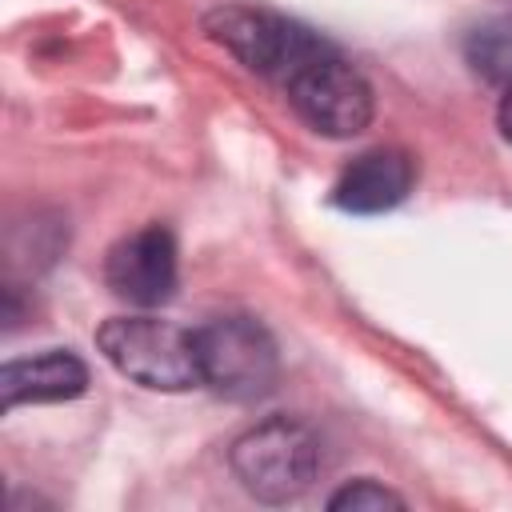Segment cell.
I'll use <instances>...</instances> for the list:
<instances>
[{
  "instance_id": "8fae6325",
  "label": "cell",
  "mask_w": 512,
  "mask_h": 512,
  "mask_svg": "<svg viewBox=\"0 0 512 512\" xmlns=\"http://www.w3.org/2000/svg\"><path fill=\"white\" fill-rule=\"evenodd\" d=\"M496 120H500V132L512 140V88L504 92V100H500V112H496Z\"/></svg>"
},
{
  "instance_id": "3957f363",
  "label": "cell",
  "mask_w": 512,
  "mask_h": 512,
  "mask_svg": "<svg viewBox=\"0 0 512 512\" xmlns=\"http://www.w3.org/2000/svg\"><path fill=\"white\" fill-rule=\"evenodd\" d=\"M196 336V360H200V384H208L216 396L228 400H256L272 392L280 376L276 340L268 328L252 316H216Z\"/></svg>"
},
{
  "instance_id": "30bf717a",
  "label": "cell",
  "mask_w": 512,
  "mask_h": 512,
  "mask_svg": "<svg viewBox=\"0 0 512 512\" xmlns=\"http://www.w3.org/2000/svg\"><path fill=\"white\" fill-rule=\"evenodd\" d=\"M332 512H364V508H404V496H396L392 488L376 484V480H356V484H344L332 500H328Z\"/></svg>"
},
{
  "instance_id": "5b68a950",
  "label": "cell",
  "mask_w": 512,
  "mask_h": 512,
  "mask_svg": "<svg viewBox=\"0 0 512 512\" xmlns=\"http://www.w3.org/2000/svg\"><path fill=\"white\" fill-rule=\"evenodd\" d=\"M284 92H288V104L296 108V116L332 140H348V136L364 132L376 112L368 80L340 52H324V56L308 60L304 68H296L284 80Z\"/></svg>"
},
{
  "instance_id": "8992f818",
  "label": "cell",
  "mask_w": 512,
  "mask_h": 512,
  "mask_svg": "<svg viewBox=\"0 0 512 512\" xmlns=\"http://www.w3.org/2000/svg\"><path fill=\"white\" fill-rule=\"evenodd\" d=\"M108 288L140 308H156L176 292V240L168 228L148 224L112 244L104 260Z\"/></svg>"
},
{
  "instance_id": "6da1fadb",
  "label": "cell",
  "mask_w": 512,
  "mask_h": 512,
  "mask_svg": "<svg viewBox=\"0 0 512 512\" xmlns=\"http://www.w3.org/2000/svg\"><path fill=\"white\" fill-rule=\"evenodd\" d=\"M96 344L104 360L156 392H184L200 384V360H196V336L184 332L172 320L156 316H112L100 324Z\"/></svg>"
},
{
  "instance_id": "7a4b0ae2",
  "label": "cell",
  "mask_w": 512,
  "mask_h": 512,
  "mask_svg": "<svg viewBox=\"0 0 512 512\" xmlns=\"http://www.w3.org/2000/svg\"><path fill=\"white\" fill-rule=\"evenodd\" d=\"M232 472L256 500L288 504L312 488L320 472V444L300 420L272 416L232 444Z\"/></svg>"
},
{
  "instance_id": "ba28073f",
  "label": "cell",
  "mask_w": 512,
  "mask_h": 512,
  "mask_svg": "<svg viewBox=\"0 0 512 512\" xmlns=\"http://www.w3.org/2000/svg\"><path fill=\"white\" fill-rule=\"evenodd\" d=\"M88 388V368L80 356L64 348H48L28 360H8L0 368V404L4 412L16 404H52L72 400Z\"/></svg>"
},
{
  "instance_id": "277c9868",
  "label": "cell",
  "mask_w": 512,
  "mask_h": 512,
  "mask_svg": "<svg viewBox=\"0 0 512 512\" xmlns=\"http://www.w3.org/2000/svg\"><path fill=\"white\" fill-rule=\"evenodd\" d=\"M204 32L224 44L244 68L260 72V76H272V80H288L296 68H304L308 60L324 56V52H336L324 36L284 20V16H272V12H256V8H240V4H224V8H212L204 16Z\"/></svg>"
},
{
  "instance_id": "52a82bcc",
  "label": "cell",
  "mask_w": 512,
  "mask_h": 512,
  "mask_svg": "<svg viewBox=\"0 0 512 512\" xmlns=\"http://www.w3.org/2000/svg\"><path fill=\"white\" fill-rule=\"evenodd\" d=\"M416 184V164L400 148H372L360 152L332 184V204L356 216L396 208Z\"/></svg>"
},
{
  "instance_id": "9c48e42d",
  "label": "cell",
  "mask_w": 512,
  "mask_h": 512,
  "mask_svg": "<svg viewBox=\"0 0 512 512\" xmlns=\"http://www.w3.org/2000/svg\"><path fill=\"white\" fill-rule=\"evenodd\" d=\"M464 60L476 76L512 88V16H492L476 24L464 40Z\"/></svg>"
}]
</instances>
